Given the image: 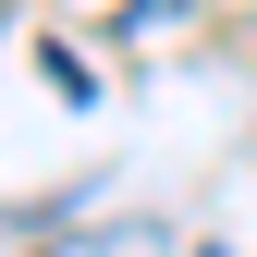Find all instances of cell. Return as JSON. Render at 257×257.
Segmentation results:
<instances>
[{
    "instance_id": "cell-1",
    "label": "cell",
    "mask_w": 257,
    "mask_h": 257,
    "mask_svg": "<svg viewBox=\"0 0 257 257\" xmlns=\"http://www.w3.org/2000/svg\"><path fill=\"white\" fill-rule=\"evenodd\" d=\"M37 257H172V233H159V220H110V233H61Z\"/></svg>"
}]
</instances>
